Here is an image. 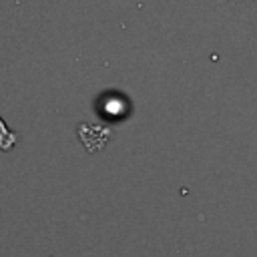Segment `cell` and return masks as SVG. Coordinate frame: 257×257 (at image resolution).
Here are the masks:
<instances>
[{"label":"cell","mask_w":257,"mask_h":257,"mask_svg":"<svg viewBox=\"0 0 257 257\" xmlns=\"http://www.w3.org/2000/svg\"><path fill=\"white\" fill-rule=\"evenodd\" d=\"M16 141H18V137H16L14 133H10V131L6 128V124H4V120L0 118V149H2V151H10Z\"/></svg>","instance_id":"1"}]
</instances>
